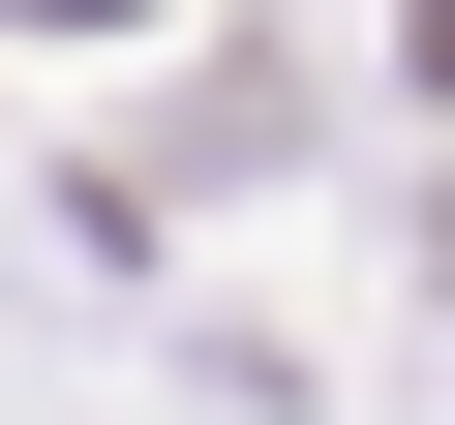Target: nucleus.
<instances>
[{
  "instance_id": "f257e3e1",
  "label": "nucleus",
  "mask_w": 455,
  "mask_h": 425,
  "mask_svg": "<svg viewBox=\"0 0 455 425\" xmlns=\"http://www.w3.org/2000/svg\"><path fill=\"white\" fill-rule=\"evenodd\" d=\"M31 31H152V0H31Z\"/></svg>"
}]
</instances>
